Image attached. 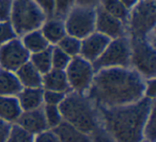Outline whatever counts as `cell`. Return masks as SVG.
Here are the masks:
<instances>
[{
	"label": "cell",
	"instance_id": "obj_36",
	"mask_svg": "<svg viewBox=\"0 0 156 142\" xmlns=\"http://www.w3.org/2000/svg\"><path fill=\"white\" fill-rule=\"evenodd\" d=\"M155 94H156V89H155V78L152 79H147L144 84V97L152 101H155Z\"/></svg>",
	"mask_w": 156,
	"mask_h": 142
},
{
	"label": "cell",
	"instance_id": "obj_23",
	"mask_svg": "<svg viewBox=\"0 0 156 142\" xmlns=\"http://www.w3.org/2000/svg\"><path fill=\"white\" fill-rule=\"evenodd\" d=\"M29 62L42 74H46L52 69L51 65V46L47 49L30 55Z\"/></svg>",
	"mask_w": 156,
	"mask_h": 142
},
{
	"label": "cell",
	"instance_id": "obj_25",
	"mask_svg": "<svg viewBox=\"0 0 156 142\" xmlns=\"http://www.w3.org/2000/svg\"><path fill=\"white\" fill-rule=\"evenodd\" d=\"M43 112L45 116L46 124L48 129H54L58 126L60 123L63 122L62 114H61L59 106H48L43 105Z\"/></svg>",
	"mask_w": 156,
	"mask_h": 142
},
{
	"label": "cell",
	"instance_id": "obj_19",
	"mask_svg": "<svg viewBox=\"0 0 156 142\" xmlns=\"http://www.w3.org/2000/svg\"><path fill=\"white\" fill-rule=\"evenodd\" d=\"M15 74L23 88H42L43 75L29 61L22 65Z\"/></svg>",
	"mask_w": 156,
	"mask_h": 142
},
{
	"label": "cell",
	"instance_id": "obj_8",
	"mask_svg": "<svg viewBox=\"0 0 156 142\" xmlns=\"http://www.w3.org/2000/svg\"><path fill=\"white\" fill-rule=\"evenodd\" d=\"M65 75L71 92L87 94L93 82L95 69L91 62L83 59L81 56H77L71 59L65 69Z\"/></svg>",
	"mask_w": 156,
	"mask_h": 142
},
{
	"label": "cell",
	"instance_id": "obj_39",
	"mask_svg": "<svg viewBox=\"0 0 156 142\" xmlns=\"http://www.w3.org/2000/svg\"><path fill=\"white\" fill-rule=\"evenodd\" d=\"M120 1H121V2L123 3V5H125L128 10H130V9H133V8H134L135 5L140 1V0H120Z\"/></svg>",
	"mask_w": 156,
	"mask_h": 142
},
{
	"label": "cell",
	"instance_id": "obj_3",
	"mask_svg": "<svg viewBox=\"0 0 156 142\" xmlns=\"http://www.w3.org/2000/svg\"><path fill=\"white\" fill-rule=\"evenodd\" d=\"M64 122L91 135L101 127L98 107L87 94L69 92L59 106Z\"/></svg>",
	"mask_w": 156,
	"mask_h": 142
},
{
	"label": "cell",
	"instance_id": "obj_2",
	"mask_svg": "<svg viewBox=\"0 0 156 142\" xmlns=\"http://www.w3.org/2000/svg\"><path fill=\"white\" fill-rule=\"evenodd\" d=\"M155 101L143 97L136 103L112 108H98L101 126L117 142H140L143 127Z\"/></svg>",
	"mask_w": 156,
	"mask_h": 142
},
{
	"label": "cell",
	"instance_id": "obj_1",
	"mask_svg": "<svg viewBox=\"0 0 156 142\" xmlns=\"http://www.w3.org/2000/svg\"><path fill=\"white\" fill-rule=\"evenodd\" d=\"M143 79L132 67H113L95 72L87 95L98 108L136 103L144 97Z\"/></svg>",
	"mask_w": 156,
	"mask_h": 142
},
{
	"label": "cell",
	"instance_id": "obj_32",
	"mask_svg": "<svg viewBox=\"0 0 156 142\" xmlns=\"http://www.w3.org/2000/svg\"><path fill=\"white\" fill-rule=\"evenodd\" d=\"M33 142H61L52 129H46L33 137Z\"/></svg>",
	"mask_w": 156,
	"mask_h": 142
},
{
	"label": "cell",
	"instance_id": "obj_12",
	"mask_svg": "<svg viewBox=\"0 0 156 142\" xmlns=\"http://www.w3.org/2000/svg\"><path fill=\"white\" fill-rule=\"evenodd\" d=\"M109 42L110 39L94 31L93 33L81 40L80 56L89 62H95L106 49Z\"/></svg>",
	"mask_w": 156,
	"mask_h": 142
},
{
	"label": "cell",
	"instance_id": "obj_17",
	"mask_svg": "<svg viewBox=\"0 0 156 142\" xmlns=\"http://www.w3.org/2000/svg\"><path fill=\"white\" fill-rule=\"evenodd\" d=\"M23 110L17 97L0 96V120L10 124H16Z\"/></svg>",
	"mask_w": 156,
	"mask_h": 142
},
{
	"label": "cell",
	"instance_id": "obj_20",
	"mask_svg": "<svg viewBox=\"0 0 156 142\" xmlns=\"http://www.w3.org/2000/svg\"><path fill=\"white\" fill-rule=\"evenodd\" d=\"M23 90L17 76L14 72L0 69V96H17Z\"/></svg>",
	"mask_w": 156,
	"mask_h": 142
},
{
	"label": "cell",
	"instance_id": "obj_9",
	"mask_svg": "<svg viewBox=\"0 0 156 142\" xmlns=\"http://www.w3.org/2000/svg\"><path fill=\"white\" fill-rule=\"evenodd\" d=\"M96 9L75 5L64 17L66 34L83 40L95 31Z\"/></svg>",
	"mask_w": 156,
	"mask_h": 142
},
{
	"label": "cell",
	"instance_id": "obj_13",
	"mask_svg": "<svg viewBox=\"0 0 156 142\" xmlns=\"http://www.w3.org/2000/svg\"><path fill=\"white\" fill-rule=\"evenodd\" d=\"M16 125L34 137L35 135L48 129L44 116L43 108L30 111H23L18 118Z\"/></svg>",
	"mask_w": 156,
	"mask_h": 142
},
{
	"label": "cell",
	"instance_id": "obj_11",
	"mask_svg": "<svg viewBox=\"0 0 156 142\" xmlns=\"http://www.w3.org/2000/svg\"><path fill=\"white\" fill-rule=\"evenodd\" d=\"M95 31L110 40L127 35L125 23L108 14L101 8H96Z\"/></svg>",
	"mask_w": 156,
	"mask_h": 142
},
{
	"label": "cell",
	"instance_id": "obj_14",
	"mask_svg": "<svg viewBox=\"0 0 156 142\" xmlns=\"http://www.w3.org/2000/svg\"><path fill=\"white\" fill-rule=\"evenodd\" d=\"M50 46H56L66 35L64 20L58 17H48L40 28Z\"/></svg>",
	"mask_w": 156,
	"mask_h": 142
},
{
	"label": "cell",
	"instance_id": "obj_7",
	"mask_svg": "<svg viewBox=\"0 0 156 142\" xmlns=\"http://www.w3.org/2000/svg\"><path fill=\"white\" fill-rule=\"evenodd\" d=\"M130 55L132 43L129 37L127 35L117 37L110 40L104 52L92 64L95 72L113 67H130Z\"/></svg>",
	"mask_w": 156,
	"mask_h": 142
},
{
	"label": "cell",
	"instance_id": "obj_15",
	"mask_svg": "<svg viewBox=\"0 0 156 142\" xmlns=\"http://www.w3.org/2000/svg\"><path fill=\"white\" fill-rule=\"evenodd\" d=\"M42 89L61 92L64 94L71 92L65 71L51 69L49 72L44 74L43 80H42Z\"/></svg>",
	"mask_w": 156,
	"mask_h": 142
},
{
	"label": "cell",
	"instance_id": "obj_4",
	"mask_svg": "<svg viewBox=\"0 0 156 142\" xmlns=\"http://www.w3.org/2000/svg\"><path fill=\"white\" fill-rule=\"evenodd\" d=\"M47 16L34 0H13L10 23L18 37L42 27Z\"/></svg>",
	"mask_w": 156,
	"mask_h": 142
},
{
	"label": "cell",
	"instance_id": "obj_33",
	"mask_svg": "<svg viewBox=\"0 0 156 142\" xmlns=\"http://www.w3.org/2000/svg\"><path fill=\"white\" fill-rule=\"evenodd\" d=\"M91 142H117L102 126L91 133Z\"/></svg>",
	"mask_w": 156,
	"mask_h": 142
},
{
	"label": "cell",
	"instance_id": "obj_35",
	"mask_svg": "<svg viewBox=\"0 0 156 142\" xmlns=\"http://www.w3.org/2000/svg\"><path fill=\"white\" fill-rule=\"evenodd\" d=\"M34 2L43 10L48 17H54L55 15V0H34Z\"/></svg>",
	"mask_w": 156,
	"mask_h": 142
},
{
	"label": "cell",
	"instance_id": "obj_24",
	"mask_svg": "<svg viewBox=\"0 0 156 142\" xmlns=\"http://www.w3.org/2000/svg\"><path fill=\"white\" fill-rule=\"evenodd\" d=\"M56 46L59 49L62 50L64 54H66L69 57H71V58L80 56L81 40L77 39V37H74L66 34Z\"/></svg>",
	"mask_w": 156,
	"mask_h": 142
},
{
	"label": "cell",
	"instance_id": "obj_30",
	"mask_svg": "<svg viewBox=\"0 0 156 142\" xmlns=\"http://www.w3.org/2000/svg\"><path fill=\"white\" fill-rule=\"evenodd\" d=\"M18 37L10 22H0V46Z\"/></svg>",
	"mask_w": 156,
	"mask_h": 142
},
{
	"label": "cell",
	"instance_id": "obj_21",
	"mask_svg": "<svg viewBox=\"0 0 156 142\" xmlns=\"http://www.w3.org/2000/svg\"><path fill=\"white\" fill-rule=\"evenodd\" d=\"M20 39L22 41L23 45L25 46V48L30 52V55L45 50L48 47H50L49 43L45 39V37L43 35L40 29L30 31V32L20 37Z\"/></svg>",
	"mask_w": 156,
	"mask_h": 142
},
{
	"label": "cell",
	"instance_id": "obj_38",
	"mask_svg": "<svg viewBox=\"0 0 156 142\" xmlns=\"http://www.w3.org/2000/svg\"><path fill=\"white\" fill-rule=\"evenodd\" d=\"M101 0H75V5L90 9H96L100 5Z\"/></svg>",
	"mask_w": 156,
	"mask_h": 142
},
{
	"label": "cell",
	"instance_id": "obj_31",
	"mask_svg": "<svg viewBox=\"0 0 156 142\" xmlns=\"http://www.w3.org/2000/svg\"><path fill=\"white\" fill-rule=\"evenodd\" d=\"M64 93L50 90H43V103L48 106H60L65 97Z\"/></svg>",
	"mask_w": 156,
	"mask_h": 142
},
{
	"label": "cell",
	"instance_id": "obj_26",
	"mask_svg": "<svg viewBox=\"0 0 156 142\" xmlns=\"http://www.w3.org/2000/svg\"><path fill=\"white\" fill-rule=\"evenodd\" d=\"M71 57H69L66 54L59 49L57 46H51V65L52 69H61L65 71V69L69 65L71 61Z\"/></svg>",
	"mask_w": 156,
	"mask_h": 142
},
{
	"label": "cell",
	"instance_id": "obj_18",
	"mask_svg": "<svg viewBox=\"0 0 156 142\" xmlns=\"http://www.w3.org/2000/svg\"><path fill=\"white\" fill-rule=\"evenodd\" d=\"M52 130L61 142H91V136L89 133L79 130L64 121Z\"/></svg>",
	"mask_w": 156,
	"mask_h": 142
},
{
	"label": "cell",
	"instance_id": "obj_28",
	"mask_svg": "<svg viewBox=\"0 0 156 142\" xmlns=\"http://www.w3.org/2000/svg\"><path fill=\"white\" fill-rule=\"evenodd\" d=\"M143 139L151 142H156V120H155V108L151 111L149 118L143 127Z\"/></svg>",
	"mask_w": 156,
	"mask_h": 142
},
{
	"label": "cell",
	"instance_id": "obj_29",
	"mask_svg": "<svg viewBox=\"0 0 156 142\" xmlns=\"http://www.w3.org/2000/svg\"><path fill=\"white\" fill-rule=\"evenodd\" d=\"M75 7V0H55V15L54 17L62 18Z\"/></svg>",
	"mask_w": 156,
	"mask_h": 142
},
{
	"label": "cell",
	"instance_id": "obj_6",
	"mask_svg": "<svg viewBox=\"0 0 156 142\" xmlns=\"http://www.w3.org/2000/svg\"><path fill=\"white\" fill-rule=\"evenodd\" d=\"M130 67L143 79H152L156 75V51L154 34L149 39L132 40Z\"/></svg>",
	"mask_w": 156,
	"mask_h": 142
},
{
	"label": "cell",
	"instance_id": "obj_34",
	"mask_svg": "<svg viewBox=\"0 0 156 142\" xmlns=\"http://www.w3.org/2000/svg\"><path fill=\"white\" fill-rule=\"evenodd\" d=\"M13 0H0V22H10Z\"/></svg>",
	"mask_w": 156,
	"mask_h": 142
},
{
	"label": "cell",
	"instance_id": "obj_40",
	"mask_svg": "<svg viewBox=\"0 0 156 142\" xmlns=\"http://www.w3.org/2000/svg\"><path fill=\"white\" fill-rule=\"evenodd\" d=\"M140 142H151V141H149V140H145V139H142Z\"/></svg>",
	"mask_w": 156,
	"mask_h": 142
},
{
	"label": "cell",
	"instance_id": "obj_16",
	"mask_svg": "<svg viewBox=\"0 0 156 142\" xmlns=\"http://www.w3.org/2000/svg\"><path fill=\"white\" fill-rule=\"evenodd\" d=\"M16 97L23 111L37 110L44 105L42 88H23Z\"/></svg>",
	"mask_w": 156,
	"mask_h": 142
},
{
	"label": "cell",
	"instance_id": "obj_37",
	"mask_svg": "<svg viewBox=\"0 0 156 142\" xmlns=\"http://www.w3.org/2000/svg\"><path fill=\"white\" fill-rule=\"evenodd\" d=\"M11 128H12V124L0 120V142H5V140L9 137Z\"/></svg>",
	"mask_w": 156,
	"mask_h": 142
},
{
	"label": "cell",
	"instance_id": "obj_27",
	"mask_svg": "<svg viewBox=\"0 0 156 142\" xmlns=\"http://www.w3.org/2000/svg\"><path fill=\"white\" fill-rule=\"evenodd\" d=\"M5 142H33V136L25 131L18 125L13 124Z\"/></svg>",
	"mask_w": 156,
	"mask_h": 142
},
{
	"label": "cell",
	"instance_id": "obj_10",
	"mask_svg": "<svg viewBox=\"0 0 156 142\" xmlns=\"http://www.w3.org/2000/svg\"><path fill=\"white\" fill-rule=\"evenodd\" d=\"M30 59V52L25 48L20 37L0 46V69L15 73Z\"/></svg>",
	"mask_w": 156,
	"mask_h": 142
},
{
	"label": "cell",
	"instance_id": "obj_22",
	"mask_svg": "<svg viewBox=\"0 0 156 142\" xmlns=\"http://www.w3.org/2000/svg\"><path fill=\"white\" fill-rule=\"evenodd\" d=\"M98 8L104 10L110 15L117 17L118 20L124 22L125 24L127 23L128 16H129V10L120 0H101Z\"/></svg>",
	"mask_w": 156,
	"mask_h": 142
},
{
	"label": "cell",
	"instance_id": "obj_5",
	"mask_svg": "<svg viewBox=\"0 0 156 142\" xmlns=\"http://www.w3.org/2000/svg\"><path fill=\"white\" fill-rule=\"evenodd\" d=\"M156 24L155 0H140L129 10L126 28L132 40L149 39L154 34Z\"/></svg>",
	"mask_w": 156,
	"mask_h": 142
}]
</instances>
